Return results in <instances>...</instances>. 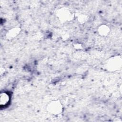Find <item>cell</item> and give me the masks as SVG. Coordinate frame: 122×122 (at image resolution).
Wrapping results in <instances>:
<instances>
[{"instance_id":"3","label":"cell","mask_w":122,"mask_h":122,"mask_svg":"<svg viewBox=\"0 0 122 122\" xmlns=\"http://www.w3.org/2000/svg\"><path fill=\"white\" fill-rule=\"evenodd\" d=\"M46 110L49 113L58 116L63 112V106L59 100H54L49 102L46 106Z\"/></svg>"},{"instance_id":"6","label":"cell","mask_w":122,"mask_h":122,"mask_svg":"<svg viewBox=\"0 0 122 122\" xmlns=\"http://www.w3.org/2000/svg\"><path fill=\"white\" fill-rule=\"evenodd\" d=\"M21 29L19 27H15L9 30L6 34V37L8 40H12L16 38L20 32Z\"/></svg>"},{"instance_id":"2","label":"cell","mask_w":122,"mask_h":122,"mask_svg":"<svg viewBox=\"0 0 122 122\" xmlns=\"http://www.w3.org/2000/svg\"><path fill=\"white\" fill-rule=\"evenodd\" d=\"M122 59L121 56H114L106 60L104 64L105 69L110 72L118 71L122 67Z\"/></svg>"},{"instance_id":"1","label":"cell","mask_w":122,"mask_h":122,"mask_svg":"<svg viewBox=\"0 0 122 122\" xmlns=\"http://www.w3.org/2000/svg\"><path fill=\"white\" fill-rule=\"evenodd\" d=\"M58 19L62 22L70 21L75 18V14L68 7H61L58 8L55 11Z\"/></svg>"},{"instance_id":"7","label":"cell","mask_w":122,"mask_h":122,"mask_svg":"<svg viewBox=\"0 0 122 122\" xmlns=\"http://www.w3.org/2000/svg\"><path fill=\"white\" fill-rule=\"evenodd\" d=\"M75 17H76L78 21L81 23H85L88 20V16L84 13H79L75 14Z\"/></svg>"},{"instance_id":"4","label":"cell","mask_w":122,"mask_h":122,"mask_svg":"<svg viewBox=\"0 0 122 122\" xmlns=\"http://www.w3.org/2000/svg\"><path fill=\"white\" fill-rule=\"evenodd\" d=\"M11 96L10 94L7 92H2L0 94V106L5 108L8 106L10 102Z\"/></svg>"},{"instance_id":"5","label":"cell","mask_w":122,"mask_h":122,"mask_svg":"<svg viewBox=\"0 0 122 122\" xmlns=\"http://www.w3.org/2000/svg\"><path fill=\"white\" fill-rule=\"evenodd\" d=\"M97 32L99 36L102 37H106L110 34L111 32V28L108 25L102 24L98 27Z\"/></svg>"}]
</instances>
